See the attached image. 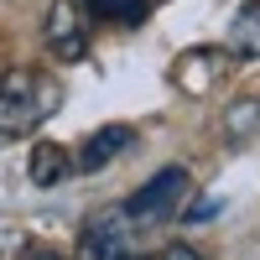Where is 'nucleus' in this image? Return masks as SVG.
<instances>
[{"instance_id":"obj_3","label":"nucleus","mask_w":260,"mask_h":260,"mask_svg":"<svg viewBox=\"0 0 260 260\" xmlns=\"http://www.w3.org/2000/svg\"><path fill=\"white\" fill-rule=\"evenodd\" d=\"M187 187H192V182H187V167H161L156 177L125 203L130 224H161V219H172V213H182Z\"/></svg>"},{"instance_id":"obj_4","label":"nucleus","mask_w":260,"mask_h":260,"mask_svg":"<svg viewBox=\"0 0 260 260\" xmlns=\"http://www.w3.org/2000/svg\"><path fill=\"white\" fill-rule=\"evenodd\" d=\"M42 37H47V52L57 62H78L89 52V11H83V0H52L47 21H42Z\"/></svg>"},{"instance_id":"obj_10","label":"nucleus","mask_w":260,"mask_h":260,"mask_svg":"<svg viewBox=\"0 0 260 260\" xmlns=\"http://www.w3.org/2000/svg\"><path fill=\"white\" fill-rule=\"evenodd\" d=\"M83 6L104 21H141L146 16V0H83Z\"/></svg>"},{"instance_id":"obj_12","label":"nucleus","mask_w":260,"mask_h":260,"mask_svg":"<svg viewBox=\"0 0 260 260\" xmlns=\"http://www.w3.org/2000/svg\"><path fill=\"white\" fill-rule=\"evenodd\" d=\"M213 213H219V198H203V203H192V208H187V219L198 224V219H213Z\"/></svg>"},{"instance_id":"obj_2","label":"nucleus","mask_w":260,"mask_h":260,"mask_svg":"<svg viewBox=\"0 0 260 260\" xmlns=\"http://www.w3.org/2000/svg\"><path fill=\"white\" fill-rule=\"evenodd\" d=\"M78 260H141L136 255V224L125 208H104L94 213L78 234Z\"/></svg>"},{"instance_id":"obj_7","label":"nucleus","mask_w":260,"mask_h":260,"mask_svg":"<svg viewBox=\"0 0 260 260\" xmlns=\"http://www.w3.org/2000/svg\"><path fill=\"white\" fill-rule=\"evenodd\" d=\"M229 57H245L255 62L260 57V0H245L229 21Z\"/></svg>"},{"instance_id":"obj_13","label":"nucleus","mask_w":260,"mask_h":260,"mask_svg":"<svg viewBox=\"0 0 260 260\" xmlns=\"http://www.w3.org/2000/svg\"><path fill=\"white\" fill-rule=\"evenodd\" d=\"M21 255H26V240H21V234L16 240H0V260H21Z\"/></svg>"},{"instance_id":"obj_9","label":"nucleus","mask_w":260,"mask_h":260,"mask_svg":"<svg viewBox=\"0 0 260 260\" xmlns=\"http://www.w3.org/2000/svg\"><path fill=\"white\" fill-rule=\"evenodd\" d=\"M255 136H260V94H245V99H234L224 110V141L245 146Z\"/></svg>"},{"instance_id":"obj_6","label":"nucleus","mask_w":260,"mask_h":260,"mask_svg":"<svg viewBox=\"0 0 260 260\" xmlns=\"http://www.w3.org/2000/svg\"><path fill=\"white\" fill-rule=\"evenodd\" d=\"M130 141H136V130H130V125H104V130H94V136L78 146L73 172H104L115 156H125V151H130Z\"/></svg>"},{"instance_id":"obj_8","label":"nucleus","mask_w":260,"mask_h":260,"mask_svg":"<svg viewBox=\"0 0 260 260\" xmlns=\"http://www.w3.org/2000/svg\"><path fill=\"white\" fill-rule=\"evenodd\" d=\"M73 172V156L62 151L57 141H42L37 151H31V161H26V177L37 182V187H52V182H62Z\"/></svg>"},{"instance_id":"obj_5","label":"nucleus","mask_w":260,"mask_h":260,"mask_svg":"<svg viewBox=\"0 0 260 260\" xmlns=\"http://www.w3.org/2000/svg\"><path fill=\"white\" fill-rule=\"evenodd\" d=\"M224 68H229V52H219V47H192V52H182L177 62H172V83H177L182 94H208Z\"/></svg>"},{"instance_id":"obj_14","label":"nucleus","mask_w":260,"mask_h":260,"mask_svg":"<svg viewBox=\"0 0 260 260\" xmlns=\"http://www.w3.org/2000/svg\"><path fill=\"white\" fill-rule=\"evenodd\" d=\"M26 260H62V255H26Z\"/></svg>"},{"instance_id":"obj_1","label":"nucleus","mask_w":260,"mask_h":260,"mask_svg":"<svg viewBox=\"0 0 260 260\" xmlns=\"http://www.w3.org/2000/svg\"><path fill=\"white\" fill-rule=\"evenodd\" d=\"M57 83L37 68H16L0 78V141H21L57 110Z\"/></svg>"},{"instance_id":"obj_11","label":"nucleus","mask_w":260,"mask_h":260,"mask_svg":"<svg viewBox=\"0 0 260 260\" xmlns=\"http://www.w3.org/2000/svg\"><path fill=\"white\" fill-rule=\"evenodd\" d=\"M146 260H203L192 245H167V250H156V255H146Z\"/></svg>"}]
</instances>
